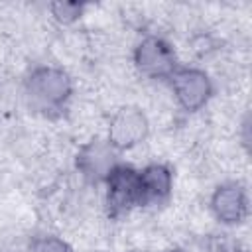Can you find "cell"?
<instances>
[{
	"instance_id": "obj_1",
	"label": "cell",
	"mask_w": 252,
	"mask_h": 252,
	"mask_svg": "<svg viewBox=\"0 0 252 252\" xmlns=\"http://www.w3.org/2000/svg\"><path fill=\"white\" fill-rule=\"evenodd\" d=\"M24 93L32 108L49 114L65 108L73 94V83L67 71H63L61 67L39 65L28 75Z\"/></svg>"
},
{
	"instance_id": "obj_2",
	"label": "cell",
	"mask_w": 252,
	"mask_h": 252,
	"mask_svg": "<svg viewBox=\"0 0 252 252\" xmlns=\"http://www.w3.org/2000/svg\"><path fill=\"white\" fill-rule=\"evenodd\" d=\"M104 205L110 217L118 219L128 215L140 205V177L138 169L118 163L104 179Z\"/></svg>"
},
{
	"instance_id": "obj_3",
	"label": "cell",
	"mask_w": 252,
	"mask_h": 252,
	"mask_svg": "<svg viewBox=\"0 0 252 252\" xmlns=\"http://www.w3.org/2000/svg\"><path fill=\"white\" fill-rule=\"evenodd\" d=\"M167 81L177 104L185 112H197L205 108L213 96V81L203 69L177 67L167 77Z\"/></svg>"
},
{
	"instance_id": "obj_4",
	"label": "cell",
	"mask_w": 252,
	"mask_h": 252,
	"mask_svg": "<svg viewBox=\"0 0 252 252\" xmlns=\"http://www.w3.org/2000/svg\"><path fill=\"white\" fill-rule=\"evenodd\" d=\"M136 69L150 79H167L179 65L169 41L159 35H146L134 47Z\"/></svg>"
},
{
	"instance_id": "obj_5",
	"label": "cell",
	"mask_w": 252,
	"mask_h": 252,
	"mask_svg": "<svg viewBox=\"0 0 252 252\" xmlns=\"http://www.w3.org/2000/svg\"><path fill=\"white\" fill-rule=\"evenodd\" d=\"M150 120L138 106H122L118 108L108 122L106 140L118 150H132L148 138Z\"/></svg>"
},
{
	"instance_id": "obj_6",
	"label": "cell",
	"mask_w": 252,
	"mask_h": 252,
	"mask_svg": "<svg viewBox=\"0 0 252 252\" xmlns=\"http://www.w3.org/2000/svg\"><path fill=\"white\" fill-rule=\"evenodd\" d=\"M118 150L106 138H94L81 146L75 165L79 173L91 183H104L108 173L120 163Z\"/></svg>"
},
{
	"instance_id": "obj_7",
	"label": "cell",
	"mask_w": 252,
	"mask_h": 252,
	"mask_svg": "<svg viewBox=\"0 0 252 252\" xmlns=\"http://www.w3.org/2000/svg\"><path fill=\"white\" fill-rule=\"evenodd\" d=\"M211 211L222 224H240L248 217V193L236 181L219 185L211 195Z\"/></svg>"
},
{
	"instance_id": "obj_8",
	"label": "cell",
	"mask_w": 252,
	"mask_h": 252,
	"mask_svg": "<svg viewBox=\"0 0 252 252\" xmlns=\"http://www.w3.org/2000/svg\"><path fill=\"white\" fill-rule=\"evenodd\" d=\"M140 205H163L173 191V173L165 163H150L138 171Z\"/></svg>"
},
{
	"instance_id": "obj_9",
	"label": "cell",
	"mask_w": 252,
	"mask_h": 252,
	"mask_svg": "<svg viewBox=\"0 0 252 252\" xmlns=\"http://www.w3.org/2000/svg\"><path fill=\"white\" fill-rule=\"evenodd\" d=\"M30 252H75V248L55 234H39L32 240Z\"/></svg>"
},
{
	"instance_id": "obj_10",
	"label": "cell",
	"mask_w": 252,
	"mask_h": 252,
	"mask_svg": "<svg viewBox=\"0 0 252 252\" xmlns=\"http://www.w3.org/2000/svg\"><path fill=\"white\" fill-rule=\"evenodd\" d=\"M49 10H51V14H53V18H55L57 22H61V24H71V22H75L77 18H81L85 6L79 4V2H53V4L49 6Z\"/></svg>"
},
{
	"instance_id": "obj_11",
	"label": "cell",
	"mask_w": 252,
	"mask_h": 252,
	"mask_svg": "<svg viewBox=\"0 0 252 252\" xmlns=\"http://www.w3.org/2000/svg\"><path fill=\"white\" fill-rule=\"evenodd\" d=\"M167 252H181V250H167Z\"/></svg>"
}]
</instances>
